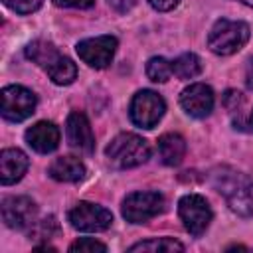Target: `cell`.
Here are the masks:
<instances>
[{
  "mask_svg": "<svg viewBox=\"0 0 253 253\" xmlns=\"http://www.w3.org/2000/svg\"><path fill=\"white\" fill-rule=\"evenodd\" d=\"M241 4H245V6H249V8H253V0H239Z\"/></svg>",
  "mask_w": 253,
  "mask_h": 253,
  "instance_id": "cell-31",
  "label": "cell"
},
{
  "mask_svg": "<svg viewBox=\"0 0 253 253\" xmlns=\"http://www.w3.org/2000/svg\"><path fill=\"white\" fill-rule=\"evenodd\" d=\"M213 91L206 83H192L180 93V107L196 119H204L213 111Z\"/></svg>",
  "mask_w": 253,
  "mask_h": 253,
  "instance_id": "cell-11",
  "label": "cell"
},
{
  "mask_svg": "<svg viewBox=\"0 0 253 253\" xmlns=\"http://www.w3.org/2000/svg\"><path fill=\"white\" fill-rule=\"evenodd\" d=\"M164 111H166L164 99L156 91H150V89L138 91L132 97L130 107H128L130 121L140 128H154L164 117Z\"/></svg>",
  "mask_w": 253,
  "mask_h": 253,
  "instance_id": "cell-4",
  "label": "cell"
},
{
  "mask_svg": "<svg viewBox=\"0 0 253 253\" xmlns=\"http://www.w3.org/2000/svg\"><path fill=\"white\" fill-rule=\"evenodd\" d=\"M2 221L10 229H30L38 219V206L28 196H6L0 204Z\"/></svg>",
  "mask_w": 253,
  "mask_h": 253,
  "instance_id": "cell-9",
  "label": "cell"
},
{
  "mask_svg": "<svg viewBox=\"0 0 253 253\" xmlns=\"http://www.w3.org/2000/svg\"><path fill=\"white\" fill-rule=\"evenodd\" d=\"M55 6L59 8H79V10H85V8H91L95 4V0H53Z\"/></svg>",
  "mask_w": 253,
  "mask_h": 253,
  "instance_id": "cell-27",
  "label": "cell"
},
{
  "mask_svg": "<svg viewBox=\"0 0 253 253\" xmlns=\"http://www.w3.org/2000/svg\"><path fill=\"white\" fill-rule=\"evenodd\" d=\"M158 154L162 164L178 166L186 154V140L176 132H166L158 138Z\"/></svg>",
  "mask_w": 253,
  "mask_h": 253,
  "instance_id": "cell-16",
  "label": "cell"
},
{
  "mask_svg": "<svg viewBox=\"0 0 253 253\" xmlns=\"http://www.w3.org/2000/svg\"><path fill=\"white\" fill-rule=\"evenodd\" d=\"M105 152L113 166L125 170L144 164L150 158V144L146 138L134 132H121L111 140Z\"/></svg>",
  "mask_w": 253,
  "mask_h": 253,
  "instance_id": "cell-2",
  "label": "cell"
},
{
  "mask_svg": "<svg viewBox=\"0 0 253 253\" xmlns=\"http://www.w3.org/2000/svg\"><path fill=\"white\" fill-rule=\"evenodd\" d=\"M117 38L115 36H97V38H87L81 40L75 45V51L83 63L95 69H105L111 65L115 51H117Z\"/></svg>",
  "mask_w": 253,
  "mask_h": 253,
  "instance_id": "cell-10",
  "label": "cell"
},
{
  "mask_svg": "<svg viewBox=\"0 0 253 253\" xmlns=\"http://www.w3.org/2000/svg\"><path fill=\"white\" fill-rule=\"evenodd\" d=\"M30 160L20 148H4L0 152V182L4 186L16 184L24 178Z\"/></svg>",
  "mask_w": 253,
  "mask_h": 253,
  "instance_id": "cell-14",
  "label": "cell"
},
{
  "mask_svg": "<svg viewBox=\"0 0 253 253\" xmlns=\"http://www.w3.org/2000/svg\"><path fill=\"white\" fill-rule=\"evenodd\" d=\"M210 178H211V186H213L219 194L227 196V194L233 192L241 182H245L249 176H245L243 172H237V170H233V168H229V166H221V168H215Z\"/></svg>",
  "mask_w": 253,
  "mask_h": 253,
  "instance_id": "cell-18",
  "label": "cell"
},
{
  "mask_svg": "<svg viewBox=\"0 0 253 253\" xmlns=\"http://www.w3.org/2000/svg\"><path fill=\"white\" fill-rule=\"evenodd\" d=\"M57 233H59V223H57L55 215H45L42 219H36V223L30 227V239L47 241Z\"/></svg>",
  "mask_w": 253,
  "mask_h": 253,
  "instance_id": "cell-22",
  "label": "cell"
},
{
  "mask_svg": "<svg viewBox=\"0 0 253 253\" xmlns=\"http://www.w3.org/2000/svg\"><path fill=\"white\" fill-rule=\"evenodd\" d=\"M107 2H109V6H111L115 12H119V14H126V12L132 10L134 4H136V0H107Z\"/></svg>",
  "mask_w": 253,
  "mask_h": 253,
  "instance_id": "cell-28",
  "label": "cell"
},
{
  "mask_svg": "<svg viewBox=\"0 0 253 253\" xmlns=\"http://www.w3.org/2000/svg\"><path fill=\"white\" fill-rule=\"evenodd\" d=\"M65 138L71 148L91 154L95 150V134L91 130V123L81 111H71L65 123Z\"/></svg>",
  "mask_w": 253,
  "mask_h": 253,
  "instance_id": "cell-12",
  "label": "cell"
},
{
  "mask_svg": "<svg viewBox=\"0 0 253 253\" xmlns=\"http://www.w3.org/2000/svg\"><path fill=\"white\" fill-rule=\"evenodd\" d=\"M47 172L57 182H79L85 178V164L77 156H57Z\"/></svg>",
  "mask_w": 253,
  "mask_h": 253,
  "instance_id": "cell-15",
  "label": "cell"
},
{
  "mask_svg": "<svg viewBox=\"0 0 253 253\" xmlns=\"http://www.w3.org/2000/svg\"><path fill=\"white\" fill-rule=\"evenodd\" d=\"M4 4L16 14H32L42 8L43 0H4Z\"/></svg>",
  "mask_w": 253,
  "mask_h": 253,
  "instance_id": "cell-24",
  "label": "cell"
},
{
  "mask_svg": "<svg viewBox=\"0 0 253 253\" xmlns=\"http://www.w3.org/2000/svg\"><path fill=\"white\" fill-rule=\"evenodd\" d=\"M123 217L130 223H144L164 211V196L158 192H132L123 200Z\"/></svg>",
  "mask_w": 253,
  "mask_h": 253,
  "instance_id": "cell-6",
  "label": "cell"
},
{
  "mask_svg": "<svg viewBox=\"0 0 253 253\" xmlns=\"http://www.w3.org/2000/svg\"><path fill=\"white\" fill-rule=\"evenodd\" d=\"M221 103H223V107L229 111V113H239V107L243 105V95L237 91V89H227L225 93H223V99H221Z\"/></svg>",
  "mask_w": 253,
  "mask_h": 253,
  "instance_id": "cell-25",
  "label": "cell"
},
{
  "mask_svg": "<svg viewBox=\"0 0 253 253\" xmlns=\"http://www.w3.org/2000/svg\"><path fill=\"white\" fill-rule=\"evenodd\" d=\"M172 71L178 79H194L202 73V59L192 51L182 53L172 61Z\"/></svg>",
  "mask_w": 253,
  "mask_h": 253,
  "instance_id": "cell-19",
  "label": "cell"
},
{
  "mask_svg": "<svg viewBox=\"0 0 253 253\" xmlns=\"http://www.w3.org/2000/svg\"><path fill=\"white\" fill-rule=\"evenodd\" d=\"M251 30L245 22L217 20L208 34V47L217 55H231L249 42Z\"/></svg>",
  "mask_w": 253,
  "mask_h": 253,
  "instance_id": "cell-3",
  "label": "cell"
},
{
  "mask_svg": "<svg viewBox=\"0 0 253 253\" xmlns=\"http://www.w3.org/2000/svg\"><path fill=\"white\" fill-rule=\"evenodd\" d=\"M225 200L233 213L241 217H251L253 215V180L247 178L245 182H241L233 192L225 196Z\"/></svg>",
  "mask_w": 253,
  "mask_h": 253,
  "instance_id": "cell-17",
  "label": "cell"
},
{
  "mask_svg": "<svg viewBox=\"0 0 253 253\" xmlns=\"http://www.w3.org/2000/svg\"><path fill=\"white\" fill-rule=\"evenodd\" d=\"M24 53L28 59H32L36 65H40L55 85H69L77 77L75 63L67 55L59 53V49L51 42L34 40L26 45Z\"/></svg>",
  "mask_w": 253,
  "mask_h": 253,
  "instance_id": "cell-1",
  "label": "cell"
},
{
  "mask_svg": "<svg viewBox=\"0 0 253 253\" xmlns=\"http://www.w3.org/2000/svg\"><path fill=\"white\" fill-rule=\"evenodd\" d=\"M245 85L247 89L253 91V57L247 61V67H245Z\"/></svg>",
  "mask_w": 253,
  "mask_h": 253,
  "instance_id": "cell-30",
  "label": "cell"
},
{
  "mask_svg": "<svg viewBox=\"0 0 253 253\" xmlns=\"http://www.w3.org/2000/svg\"><path fill=\"white\" fill-rule=\"evenodd\" d=\"M233 128L241 130V132H253V109H251L249 115L237 113V117L233 119Z\"/></svg>",
  "mask_w": 253,
  "mask_h": 253,
  "instance_id": "cell-26",
  "label": "cell"
},
{
  "mask_svg": "<svg viewBox=\"0 0 253 253\" xmlns=\"http://www.w3.org/2000/svg\"><path fill=\"white\" fill-rule=\"evenodd\" d=\"M130 253L134 251H162V253H172V251H184V245L180 241H176L174 237H152V239H144L138 241L134 245L128 247Z\"/></svg>",
  "mask_w": 253,
  "mask_h": 253,
  "instance_id": "cell-20",
  "label": "cell"
},
{
  "mask_svg": "<svg viewBox=\"0 0 253 253\" xmlns=\"http://www.w3.org/2000/svg\"><path fill=\"white\" fill-rule=\"evenodd\" d=\"M61 132L51 121H40L26 130V142L40 154L53 152L59 146Z\"/></svg>",
  "mask_w": 253,
  "mask_h": 253,
  "instance_id": "cell-13",
  "label": "cell"
},
{
  "mask_svg": "<svg viewBox=\"0 0 253 253\" xmlns=\"http://www.w3.org/2000/svg\"><path fill=\"white\" fill-rule=\"evenodd\" d=\"M67 219H69V223H71L73 229L95 233V231H105V229L111 227L113 213L107 208L99 206V204L79 202V204H75L69 210Z\"/></svg>",
  "mask_w": 253,
  "mask_h": 253,
  "instance_id": "cell-8",
  "label": "cell"
},
{
  "mask_svg": "<svg viewBox=\"0 0 253 253\" xmlns=\"http://www.w3.org/2000/svg\"><path fill=\"white\" fill-rule=\"evenodd\" d=\"M178 215H180L186 231L192 233L194 237H200L210 227L213 211L204 196L188 194V196H182L178 202Z\"/></svg>",
  "mask_w": 253,
  "mask_h": 253,
  "instance_id": "cell-5",
  "label": "cell"
},
{
  "mask_svg": "<svg viewBox=\"0 0 253 253\" xmlns=\"http://www.w3.org/2000/svg\"><path fill=\"white\" fill-rule=\"evenodd\" d=\"M69 251H73V253H77V251L79 253H95V251L105 253L107 245L97 241V239H93V237H81V239H77V241H73L69 245Z\"/></svg>",
  "mask_w": 253,
  "mask_h": 253,
  "instance_id": "cell-23",
  "label": "cell"
},
{
  "mask_svg": "<svg viewBox=\"0 0 253 253\" xmlns=\"http://www.w3.org/2000/svg\"><path fill=\"white\" fill-rule=\"evenodd\" d=\"M148 2H150V6H152L154 10H158V12H170V10H174V8L178 6L180 0H148Z\"/></svg>",
  "mask_w": 253,
  "mask_h": 253,
  "instance_id": "cell-29",
  "label": "cell"
},
{
  "mask_svg": "<svg viewBox=\"0 0 253 253\" xmlns=\"http://www.w3.org/2000/svg\"><path fill=\"white\" fill-rule=\"evenodd\" d=\"M172 61L162 55H154L146 61V77L154 83H166L172 77Z\"/></svg>",
  "mask_w": 253,
  "mask_h": 253,
  "instance_id": "cell-21",
  "label": "cell"
},
{
  "mask_svg": "<svg viewBox=\"0 0 253 253\" xmlns=\"http://www.w3.org/2000/svg\"><path fill=\"white\" fill-rule=\"evenodd\" d=\"M2 117L10 123H22L34 115L38 97L24 85H8L2 89Z\"/></svg>",
  "mask_w": 253,
  "mask_h": 253,
  "instance_id": "cell-7",
  "label": "cell"
}]
</instances>
